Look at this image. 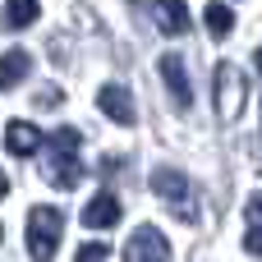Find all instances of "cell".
Listing matches in <instances>:
<instances>
[{
    "instance_id": "1",
    "label": "cell",
    "mask_w": 262,
    "mask_h": 262,
    "mask_svg": "<svg viewBox=\"0 0 262 262\" xmlns=\"http://www.w3.org/2000/svg\"><path fill=\"white\" fill-rule=\"evenodd\" d=\"M78 143H83V134H78V129H69V124L51 134V161H46V180H51L55 189H74V184L83 180Z\"/></svg>"
},
{
    "instance_id": "2",
    "label": "cell",
    "mask_w": 262,
    "mask_h": 262,
    "mask_svg": "<svg viewBox=\"0 0 262 262\" xmlns=\"http://www.w3.org/2000/svg\"><path fill=\"white\" fill-rule=\"evenodd\" d=\"M212 78H216L212 83V92H216V120L221 124H235L244 115V101H249V78H244V69L235 60H221Z\"/></svg>"
},
{
    "instance_id": "3",
    "label": "cell",
    "mask_w": 262,
    "mask_h": 262,
    "mask_svg": "<svg viewBox=\"0 0 262 262\" xmlns=\"http://www.w3.org/2000/svg\"><path fill=\"white\" fill-rule=\"evenodd\" d=\"M60 235H64V216H60V207H32V212H28V253H32L37 262L55 258Z\"/></svg>"
},
{
    "instance_id": "4",
    "label": "cell",
    "mask_w": 262,
    "mask_h": 262,
    "mask_svg": "<svg viewBox=\"0 0 262 262\" xmlns=\"http://www.w3.org/2000/svg\"><path fill=\"white\" fill-rule=\"evenodd\" d=\"M152 193H157L161 203L180 207V216H189V221H193V203H189V175H184V170H175V166H157V170H152Z\"/></svg>"
},
{
    "instance_id": "5",
    "label": "cell",
    "mask_w": 262,
    "mask_h": 262,
    "mask_svg": "<svg viewBox=\"0 0 262 262\" xmlns=\"http://www.w3.org/2000/svg\"><path fill=\"white\" fill-rule=\"evenodd\" d=\"M124 262H170V244L157 226H138L129 249H124Z\"/></svg>"
},
{
    "instance_id": "6",
    "label": "cell",
    "mask_w": 262,
    "mask_h": 262,
    "mask_svg": "<svg viewBox=\"0 0 262 262\" xmlns=\"http://www.w3.org/2000/svg\"><path fill=\"white\" fill-rule=\"evenodd\" d=\"M161 78H166V88H170V97H175V111H189L193 106V88H189V74H184V60L180 55H161Z\"/></svg>"
},
{
    "instance_id": "7",
    "label": "cell",
    "mask_w": 262,
    "mask_h": 262,
    "mask_svg": "<svg viewBox=\"0 0 262 262\" xmlns=\"http://www.w3.org/2000/svg\"><path fill=\"white\" fill-rule=\"evenodd\" d=\"M97 106H101L115 124H134V120H138L134 97H129V88H124V83H106V88L97 92Z\"/></svg>"
},
{
    "instance_id": "8",
    "label": "cell",
    "mask_w": 262,
    "mask_h": 262,
    "mask_svg": "<svg viewBox=\"0 0 262 262\" xmlns=\"http://www.w3.org/2000/svg\"><path fill=\"white\" fill-rule=\"evenodd\" d=\"M120 216H124V207H120L115 193H97V198L83 207V226H88V230H111V226H120Z\"/></svg>"
},
{
    "instance_id": "9",
    "label": "cell",
    "mask_w": 262,
    "mask_h": 262,
    "mask_svg": "<svg viewBox=\"0 0 262 262\" xmlns=\"http://www.w3.org/2000/svg\"><path fill=\"white\" fill-rule=\"evenodd\" d=\"M152 18L166 37H184L189 32V5L184 0H152Z\"/></svg>"
},
{
    "instance_id": "10",
    "label": "cell",
    "mask_w": 262,
    "mask_h": 262,
    "mask_svg": "<svg viewBox=\"0 0 262 262\" xmlns=\"http://www.w3.org/2000/svg\"><path fill=\"white\" fill-rule=\"evenodd\" d=\"M5 147H9V157H32V152L41 147V129L28 124V120H9V129H5Z\"/></svg>"
},
{
    "instance_id": "11",
    "label": "cell",
    "mask_w": 262,
    "mask_h": 262,
    "mask_svg": "<svg viewBox=\"0 0 262 262\" xmlns=\"http://www.w3.org/2000/svg\"><path fill=\"white\" fill-rule=\"evenodd\" d=\"M32 69V55L28 51H5L0 55V88H18Z\"/></svg>"
},
{
    "instance_id": "12",
    "label": "cell",
    "mask_w": 262,
    "mask_h": 262,
    "mask_svg": "<svg viewBox=\"0 0 262 262\" xmlns=\"http://www.w3.org/2000/svg\"><path fill=\"white\" fill-rule=\"evenodd\" d=\"M37 14H41L37 0H9V5H5V28H32Z\"/></svg>"
},
{
    "instance_id": "13",
    "label": "cell",
    "mask_w": 262,
    "mask_h": 262,
    "mask_svg": "<svg viewBox=\"0 0 262 262\" xmlns=\"http://www.w3.org/2000/svg\"><path fill=\"white\" fill-rule=\"evenodd\" d=\"M203 18H207V32H212V37H230V28H235L230 5H221V0H212V5L203 9Z\"/></svg>"
},
{
    "instance_id": "14",
    "label": "cell",
    "mask_w": 262,
    "mask_h": 262,
    "mask_svg": "<svg viewBox=\"0 0 262 262\" xmlns=\"http://www.w3.org/2000/svg\"><path fill=\"white\" fill-rule=\"evenodd\" d=\"M106 258H111V244H97V239H92V244L78 249V258H74V262H106Z\"/></svg>"
},
{
    "instance_id": "15",
    "label": "cell",
    "mask_w": 262,
    "mask_h": 262,
    "mask_svg": "<svg viewBox=\"0 0 262 262\" xmlns=\"http://www.w3.org/2000/svg\"><path fill=\"white\" fill-rule=\"evenodd\" d=\"M244 221H249V226H262V193H253V198L244 203Z\"/></svg>"
},
{
    "instance_id": "16",
    "label": "cell",
    "mask_w": 262,
    "mask_h": 262,
    "mask_svg": "<svg viewBox=\"0 0 262 262\" xmlns=\"http://www.w3.org/2000/svg\"><path fill=\"white\" fill-rule=\"evenodd\" d=\"M244 249H249L253 258H262V226H249V230H244Z\"/></svg>"
},
{
    "instance_id": "17",
    "label": "cell",
    "mask_w": 262,
    "mask_h": 262,
    "mask_svg": "<svg viewBox=\"0 0 262 262\" xmlns=\"http://www.w3.org/2000/svg\"><path fill=\"white\" fill-rule=\"evenodd\" d=\"M5 193H9V180H5V175H0V198H5Z\"/></svg>"
},
{
    "instance_id": "18",
    "label": "cell",
    "mask_w": 262,
    "mask_h": 262,
    "mask_svg": "<svg viewBox=\"0 0 262 262\" xmlns=\"http://www.w3.org/2000/svg\"><path fill=\"white\" fill-rule=\"evenodd\" d=\"M258 64H262V51H258Z\"/></svg>"
}]
</instances>
